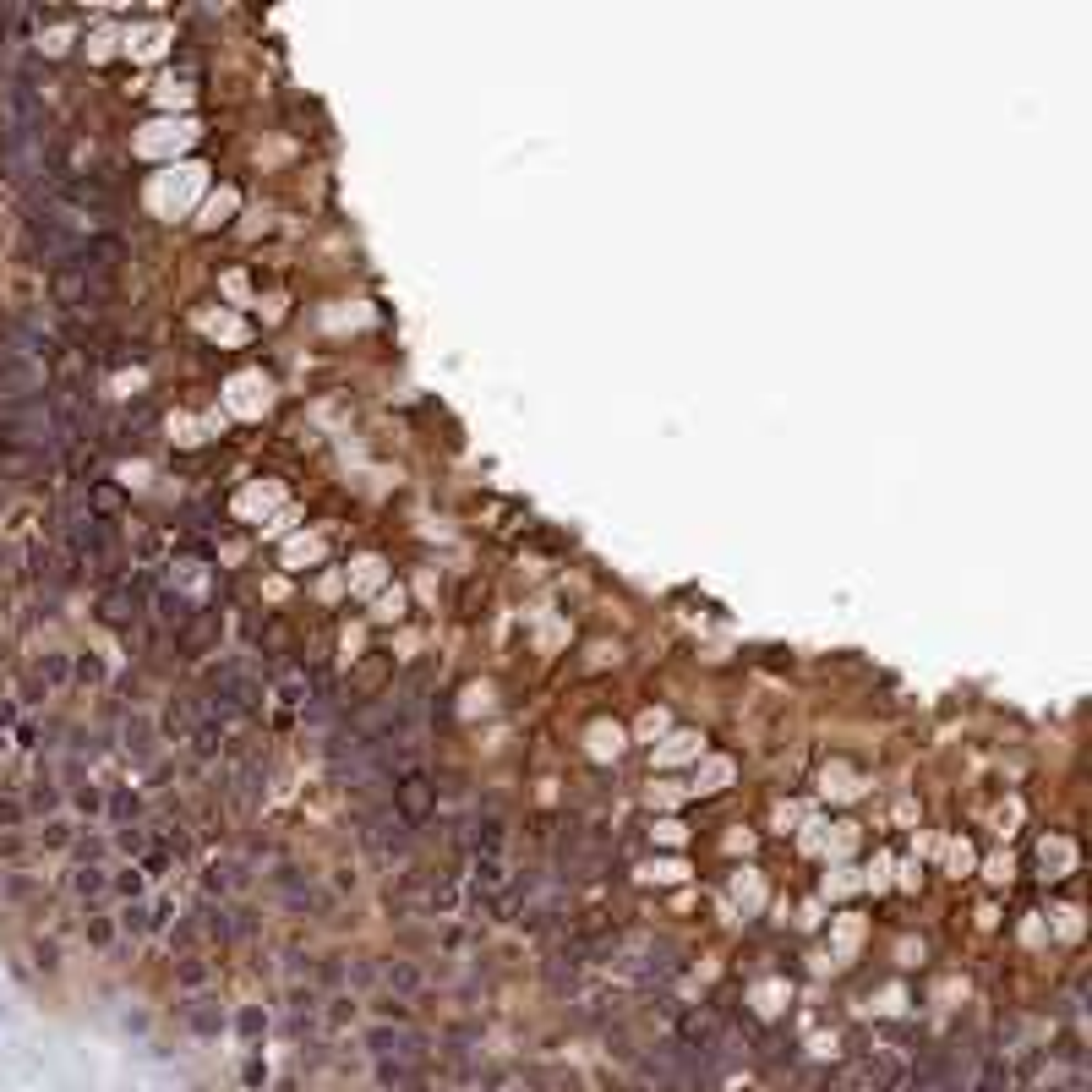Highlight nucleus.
I'll return each instance as SVG.
<instances>
[{
	"mask_svg": "<svg viewBox=\"0 0 1092 1092\" xmlns=\"http://www.w3.org/2000/svg\"><path fill=\"white\" fill-rule=\"evenodd\" d=\"M394 809H399V819L405 825H421L432 809H438V787H432V776L427 770H394Z\"/></svg>",
	"mask_w": 1092,
	"mask_h": 1092,
	"instance_id": "f257e3e1",
	"label": "nucleus"
},
{
	"mask_svg": "<svg viewBox=\"0 0 1092 1092\" xmlns=\"http://www.w3.org/2000/svg\"><path fill=\"white\" fill-rule=\"evenodd\" d=\"M98 617H104L109 628H126V634H131V623L142 617V595H137L126 579L104 584V595H98Z\"/></svg>",
	"mask_w": 1092,
	"mask_h": 1092,
	"instance_id": "f03ea898",
	"label": "nucleus"
},
{
	"mask_svg": "<svg viewBox=\"0 0 1092 1092\" xmlns=\"http://www.w3.org/2000/svg\"><path fill=\"white\" fill-rule=\"evenodd\" d=\"M66 891H71L77 901H104V896H109V869H104V863H77V869L66 874Z\"/></svg>",
	"mask_w": 1092,
	"mask_h": 1092,
	"instance_id": "7ed1b4c3",
	"label": "nucleus"
},
{
	"mask_svg": "<svg viewBox=\"0 0 1092 1092\" xmlns=\"http://www.w3.org/2000/svg\"><path fill=\"white\" fill-rule=\"evenodd\" d=\"M71 841H77V825L60 819V814H49L44 830H38V847H44V852H71Z\"/></svg>",
	"mask_w": 1092,
	"mask_h": 1092,
	"instance_id": "20e7f679",
	"label": "nucleus"
},
{
	"mask_svg": "<svg viewBox=\"0 0 1092 1092\" xmlns=\"http://www.w3.org/2000/svg\"><path fill=\"white\" fill-rule=\"evenodd\" d=\"M104 814H109L115 825H137V814H142V798H137V792H126V787H115V792L104 798Z\"/></svg>",
	"mask_w": 1092,
	"mask_h": 1092,
	"instance_id": "39448f33",
	"label": "nucleus"
},
{
	"mask_svg": "<svg viewBox=\"0 0 1092 1092\" xmlns=\"http://www.w3.org/2000/svg\"><path fill=\"white\" fill-rule=\"evenodd\" d=\"M109 891L120 896V901H142V891H148V880H142V869L137 863H120L115 874H109Z\"/></svg>",
	"mask_w": 1092,
	"mask_h": 1092,
	"instance_id": "423d86ee",
	"label": "nucleus"
},
{
	"mask_svg": "<svg viewBox=\"0 0 1092 1092\" xmlns=\"http://www.w3.org/2000/svg\"><path fill=\"white\" fill-rule=\"evenodd\" d=\"M38 677H44V688H66V683H71V655H66V650H44Z\"/></svg>",
	"mask_w": 1092,
	"mask_h": 1092,
	"instance_id": "0eeeda50",
	"label": "nucleus"
},
{
	"mask_svg": "<svg viewBox=\"0 0 1092 1092\" xmlns=\"http://www.w3.org/2000/svg\"><path fill=\"white\" fill-rule=\"evenodd\" d=\"M115 929H120V934H153V907L126 901V907L115 912Z\"/></svg>",
	"mask_w": 1092,
	"mask_h": 1092,
	"instance_id": "6e6552de",
	"label": "nucleus"
},
{
	"mask_svg": "<svg viewBox=\"0 0 1092 1092\" xmlns=\"http://www.w3.org/2000/svg\"><path fill=\"white\" fill-rule=\"evenodd\" d=\"M120 748L148 754V748H153V726H148L142 716H126V721H120Z\"/></svg>",
	"mask_w": 1092,
	"mask_h": 1092,
	"instance_id": "1a4fd4ad",
	"label": "nucleus"
},
{
	"mask_svg": "<svg viewBox=\"0 0 1092 1092\" xmlns=\"http://www.w3.org/2000/svg\"><path fill=\"white\" fill-rule=\"evenodd\" d=\"M148 847H153V836H148L142 825H115V852H126V858L137 863V858H142Z\"/></svg>",
	"mask_w": 1092,
	"mask_h": 1092,
	"instance_id": "9d476101",
	"label": "nucleus"
},
{
	"mask_svg": "<svg viewBox=\"0 0 1092 1092\" xmlns=\"http://www.w3.org/2000/svg\"><path fill=\"white\" fill-rule=\"evenodd\" d=\"M22 803H27V814H44V819H49V814L60 809V792H55L49 781H33V787L22 792Z\"/></svg>",
	"mask_w": 1092,
	"mask_h": 1092,
	"instance_id": "9b49d317",
	"label": "nucleus"
},
{
	"mask_svg": "<svg viewBox=\"0 0 1092 1092\" xmlns=\"http://www.w3.org/2000/svg\"><path fill=\"white\" fill-rule=\"evenodd\" d=\"M498 847H503V819H498V814H487V819L476 825V852L498 858Z\"/></svg>",
	"mask_w": 1092,
	"mask_h": 1092,
	"instance_id": "f8f14e48",
	"label": "nucleus"
},
{
	"mask_svg": "<svg viewBox=\"0 0 1092 1092\" xmlns=\"http://www.w3.org/2000/svg\"><path fill=\"white\" fill-rule=\"evenodd\" d=\"M82 934H88V945H109V940H115L120 929H115V918H104V912H88Z\"/></svg>",
	"mask_w": 1092,
	"mask_h": 1092,
	"instance_id": "ddd939ff",
	"label": "nucleus"
},
{
	"mask_svg": "<svg viewBox=\"0 0 1092 1092\" xmlns=\"http://www.w3.org/2000/svg\"><path fill=\"white\" fill-rule=\"evenodd\" d=\"M71 803H77V814H104V792H98V787H88V781H77V787H71Z\"/></svg>",
	"mask_w": 1092,
	"mask_h": 1092,
	"instance_id": "4468645a",
	"label": "nucleus"
},
{
	"mask_svg": "<svg viewBox=\"0 0 1092 1092\" xmlns=\"http://www.w3.org/2000/svg\"><path fill=\"white\" fill-rule=\"evenodd\" d=\"M71 858H77V863H104L109 847H104L98 836H77V841H71Z\"/></svg>",
	"mask_w": 1092,
	"mask_h": 1092,
	"instance_id": "2eb2a0df",
	"label": "nucleus"
},
{
	"mask_svg": "<svg viewBox=\"0 0 1092 1092\" xmlns=\"http://www.w3.org/2000/svg\"><path fill=\"white\" fill-rule=\"evenodd\" d=\"M71 677L77 683H104V661L98 655H71Z\"/></svg>",
	"mask_w": 1092,
	"mask_h": 1092,
	"instance_id": "dca6fc26",
	"label": "nucleus"
},
{
	"mask_svg": "<svg viewBox=\"0 0 1092 1092\" xmlns=\"http://www.w3.org/2000/svg\"><path fill=\"white\" fill-rule=\"evenodd\" d=\"M27 819V803L22 798H0V830H16Z\"/></svg>",
	"mask_w": 1092,
	"mask_h": 1092,
	"instance_id": "f3484780",
	"label": "nucleus"
},
{
	"mask_svg": "<svg viewBox=\"0 0 1092 1092\" xmlns=\"http://www.w3.org/2000/svg\"><path fill=\"white\" fill-rule=\"evenodd\" d=\"M476 880H481L487 891H498V885H503V863H498V858H476Z\"/></svg>",
	"mask_w": 1092,
	"mask_h": 1092,
	"instance_id": "a211bd4d",
	"label": "nucleus"
},
{
	"mask_svg": "<svg viewBox=\"0 0 1092 1092\" xmlns=\"http://www.w3.org/2000/svg\"><path fill=\"white\" fill-rule=\"evenodd\" d=\"M11 721H16V705L5 699V705H0V726H11Z\"/></svg>",
	"mask_w": 1092,
	"mask_h": 1092,
	"instance_id": "6ab92c4d",
	"label": "nucleus"
},
{
	"mask_svg": "<svg viewBox=\"0 0 1092 1092\" xmlns=\"http://www.w3.org/2000/svg\"><path fill=\"white\" fill-rule=\"evenodd\" d=\"M0 748H5V737H0Z\"/></svg>",
	"mask_w": 1092,
	"mask_h": 1092,
	"instance_id": "aec40b11",
	"label": "nucleus"
}]
</instances>
